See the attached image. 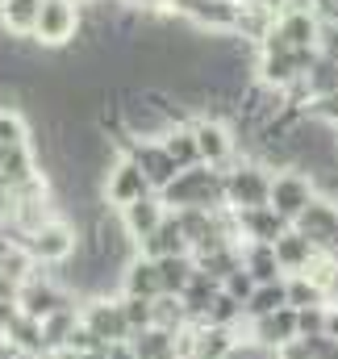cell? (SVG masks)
<instances>
[{
	"label": "cell",
	"instance_id": "cell-20",
	"mask_svg": "<svg viewBox=\"0 0 338 359\" xmlns=\"http://www.w3.org/2000/svg\"><path fill=\"white\" fill-rule=\"evenodd\" d=\"M243 268L251 271L259 284H276V280H284L271 243H243Z\"/></svg>",
	"mask_w": 338,
	"mask_h": 359
},
{
	"label": "cell",
	"instance_id": "cell-10",
	"mask_svg": "<svg viewBox=\"0 0 338 359\" xmlns=\"http://www.w3.org/2000/svg\"><path fill=\"white\" fill-rule=\"evenodd\" d=\"M168 205H163V196L159 192H151V196H142V201H134V205H126V209H117V217H121V226H126V234L142 247L163 222H168Z\"/></svg>",
	"mask_w": 338,
	"mask_h": 359
},
{
	"label": "cell",
	"instance_id": "cell-11",
	"mask_svg": "<svg viewBox=\"0 0 338 359\" xmlns=\"http://www.w3.org/2000/svg\"><path fill=\"white\" fill-rule=\"evenodd\" d=\"M247 339L263 343V347H271V351L288 347L292 339H301V334H297V309H292V305H284V309H276V313H267V318L247 322Z\"/></svg>",
	"mask_w": 338,
	"mask_h": 359
},
{
	"label": "cell",
	"instance_id": "cell-33",
	"mask_svg": "<svg viewBox=\"0 0 338 359\" xmlns=\"http://www.w3.org/2000/svg\"><path fill=\"white\" fill-rule=\"evenodd\" d=\"M309 117H318V121H326V126H334V130H338V92L318 96V100L309 104Z\"/></svg>",
	"mask_w": 338,
	"mask_h": 359
},
{
	"label": "cell",
	"instance_id": "cell-32",
	"mask_svg": "<svg viewBox=\"0 0 338 359\" xmlns=\"http://www.w3.org/2000/svg\"><path fill=\"white\" fill-rule=\"evenodd\" d=\"M222 288H226V292H230L234 301H243V305H247V301L255 297V288H259V280H255V276H251L247 268H238L234 276H226V284H222Z\"/></svg>",
	"mask_w": 338,
	"mask_h": 359
},
{
	"label": "cell",
	"instance_id": "cell-34",
	"mask_svg": "<svg viewBox=\"0 0 338 359\" xmlns=\"http://www.w3.org/2000/svg\"><path fill=\"white\" fill-rule=\"evenodd\" d=\"M226 359H280V351H271V347H263V343H255V339L243 334V343H238Z\"/></svg>",
	"mask_w": 338,
	"mask_h": 359
},
{
	"label": "cell",
	"instance_id": "cell-36",
	"mask_svg": "<svg viewBox=\"0 0 338 359\" xmlns=\"http://www.w3.org/2000/svg\"><path fill=\"white\" fill-rule=\"evenodd\" d=\"M313 4H318V0H284V13H288V8H292V13H313Z\"/></svg>",
	"mask_w": 338,
	"mask_h": 359
},
{
	"label": "cell",
	"instance_id": "cell-18",
	"mask_svg": "<svg viewBox=\"0 0 338 359\" xmlns=\"http://www.w3.org/2000/svg\"><path fill=\"white\" fill-rule=\"evenodd\" d=\"M130 347H134V359H180V334L151 326V330H138Z\"/></svg>",
	"mask_w": 338,
	"mask_h": 359
},
{
	"label": "cell",
	"instance_id": "cell-1",
	"mask_svg": "<svg viewBox=\"0 0 338 359\" xmlns=\"http://www.w3.org/2000/svg\"><path fill=\"white\" fill-rule=\"evenodd\" d=\"M159 196H163V205L171 213H180V209H213V213L230 209L226 205V172H217L209 163H201L192 172H180L175 184L168 192H159Z\"/></svg>",
	"mask_w": 338,
	"mask_h": 359
},
{
	"label": "cell",
	"instance_id": "cell-35",
	"mask_svg": "<svg viewBox=\"0 0 338 359\" xmlns=\"http://www.w3.org/2000/svg\"><path fill=\"white\" fill-rule=\"evenodd\" d=\"M326 339H334V343H338V305L326 309Z\"/></svg>",
	"mask_w": 338,
	"mask_h": 359
},
{
	"label": "cell",
	"instance_id": "cell-3",
	"mask_svg": "<svg viewBox=\"0 0 338 359\" xmlns=\"http://www.w3.org/2000/svg\"><path fill=\"white\" fill-rule=\"evenodd\" d=\"M271 176L276 172L263 168V163H255V159H234L226 168V205L234 213L271 205Z\"/></svg>",
	"mask_w": 338,
	"mask_h": 359
},
{
	"label": "cell",
	"instance_id": "cell-2",
	"mask_svg": "<svg viewBox=\"0 0 338 359\" xmlns=\"http://www.w3.org/2000/svg\"><path fill=\"white\" fill-rule=\"evenodd\" d=\"M80 247H84V234L67 217H55V222H46L42 230H34L25 238V251H29V259L38 268H63L67 259L80 255Z\"/></svg>",
	"mask_w": 338,
	"mask_h": 359
},
{
	"label": "cell",
	"instance_id": "cell-7",
	"mask_svg": "<svg viewBox=\"0 0 338 359\" xmlns=\"http://www.w3.org/2000/svg\"><path fill=\"white\" fill-rule=\"evenodd\" d=\"M84 25V13L76 0H42V17H38V29H34V42L38 46H67Z\"/></svg>",
	"mask_w": 338,
	"mask_h": 359
},
{
	"label": "cell",
	"instance_id": "cell-26",
	"mask_svg": "<svg viewBox=\"0 0 338 359\" xmlns=\"http://www.w3.org/2000/svg\"><path fill=\"white\" fill-rule=\"evenodd\" d=\"M288 305L292 309H313V305H334L330 292L305 271V276H288Z\"/></svg>",
	"mask_w": 338,
	"mask_h": 359
},
{
	"label": "cell",
	"instance_id": "cell-4",
	"mask_svg": "<svg viewBox=\"0 0 338 359\" xmlns=\"http://www.w3.org/2000/svg\"><path fill=\"white\" fill-rule=\"evenodd\" d=\"M313 201H318V184H313L309 172L284 168V172L271 176V209H276L288 226H297V217H301Z\"/></svg>",
	"mask_w": 338,
	"mask_h": 359
},
{
	"label": "cell",
	"instance_id": "cell-41",
	"mask_svg": "<svg viewBox=\"0 0 338 359\" xmlns=\"http://www.w3.org/2000/svg\"><path fill=\"white\" fill-rule=\"evenodd\" d=\"M334 305H338V301H334Z\"/></svg>",
	"mask_w": 338,
	"mask_h": 359
},
{
	"label": "cell",
	"instance_id": "cell-13",
	"mask_svg": "<svg viewBox=\"0 0 338 359\" xmlns=\"http://www.w3.org/2000/svg\"><path fill=\"white\" fill-rule=\"evenodd\" d=\"M130 159L147 172V180H151L155 192H168L171 184H175V176H180V168H175V159L168 155L163 142H138V147L130 151Z\"/></svg>",
	"mask_w": 338,
	"mask_h": 359
},
{
	"label": "cell",
	"instance_id": "cell-28",
	"mask_svg": "<svg viewBox=\"0 0 338 359\" xmlns=\"http://www.w3.org/2000/svg\"><path fill=\"white\" fill-rule=\"evenodd\" d=\"M155 326H159V330H171V334H184V330L192 326L180 297H168V292H163V297L155 301Z\"/></svg>",
	"mask_w": 338,
	"mask_h": 359
},
{
	"label": "cell",
	"instance_id": "cell-27",
	"mask_svg": "<svg viewBox=\"0 0 338 359\" xmlns=\"http://www.w3.org/2000/svg\"><path fill=\"white\" fill-rule=\"evenodd\" d=\"M159 271H163V292L168 297H184V288L196 276V259L192 255H171V259H159Z\"/></svg>",
	"mask_w": 338,
	"mask_h": 359
},
{
	"label": "cell",
	"instance_id": "cell-40",
	"mask_svg": "<svg viewBox=\"0 0 338 359\" xmlns=\"http://www.w3.org/2000/svg\"><path fill=\"white\" fill-rule=\"evenodd\" d=\"M0 339H4V334H0Z\"/></svg>",
	"mask_w": 338,
	"mask_h": 359
},
{
	"label": "cell",
	"instance_id": "cell-15",
	"mask_svg": "<svg viewBox=\"0 0 338 359\" xmlns=\"http://www.w3.org/2000/svg\"><path fill=\"white\" fill-rule=\"evenodd\" d=\"M121 292H126V297L159 301V297H163V271H159V259L138 255V259L126 268V276H121Z\"/></svg>",
	"mask_w": 338,
	"mask_h": 359
},
{
	"label": "cell",
	"instance_id": "cell-16",
	"mask_svg": "<svg viewBox=\"0 0 338 359\" xmlns=\"http://www.w3.org/2000/svg\"><path fill=\"white\" fill-rule=\"evenodd\" d=\"M147 259H171V255H192V243H188V234H184V226H180V217L168 213V222L138 247Z\"/></svg>",
	"mask_w": 338,
	"mask_h": 359
},
{
	"label": "cell",
	"instance_id": "cell-12",
	"mask_svg": "<svg viewBox=\"0 0 338 359\" xmlns=\"http://www.w3.org/2000/svg\"><path fill=\"white\" fill-rule=\"evenodd\" d=\"M271 247H276V259H280V271H284V276H305V271L322 259V251H318V247L297 230V226H292V230H284Z\"/></svg>",
	"mask_w": 338,
	"mask_h": 359
},
{
	"label": "cell",
	"instance_id": "cell-31",
	"mask_svg": "<svg viewBox=\"0 0 338 359\" xmlns=\"http://www.w3.org/2000/svg\"><path fill=\"white\" fill-rule=\"evenodd\" d=\"M326 309H330V305L297 309V334H301V339H322V334H326Z\"/></svg>",
	"mask_w": 338,
	"mask_h": 359
},
{
	"label": "cell",
	"instance_id": "cell-8",
	"mask_svg": "<svg viewBox=\"0 0 338 359\" xmlns=\"http://www.w3.org/2000/svg\"><path fill=\"white\" fill-rule=\"evenodd\" d=\"M80 313H84V326L104 343V347L130 343V339H134V330H130V322H126V309H121V297H96V301H84Z\"/></svg>",
	"mask_w": 338,
	"mask_h": 359
},
{
	"label": "cell",
	"instance_id": "cell-37",
	"mask_svg": "<svg viewBox=\"0 0 338 359\" xmlns=\"http://www.w3.org/2000/svg\"><path fill=\"white\" fill-rule=\"evenodd\" d=\"M0 359H29V355H25V351H17L8 339H0Z\"/></svg>",
	"mask_w": 338,
	"mask_h": 359
},
{
	"label": "cell",
	"instance_id": "cell-22",
	"mask_svg": "<svg viewBox=\"0 0 338 359\" xmlns=\"http://www.w3.org/2000/svg\"><path fill=\"white\" fill-rule=\"evenodd\" d=\"M84 326V313H80V305H72V309H59L55 318H46L42 322V334H46V351H67V343H72V334Z\"/></svg>",
	"mask_w": 338,
	"mask_h": 359
},
{
	"label": "cell",
	"instance_id": "cell-29",
	"mask_svg": "<svg viewBox=\"0 0 338 359\" xmlns=\"http://www.w3.org/2000/svg\"><path fill=\"white\" fill-rule=\"evenodd\" d=\"M0 147H29V121L21 109H0Z\"/></svg>",
	"mask_w": 338,
	"mask_h": 359
},
{
	"label": "cell",
	"instance_id": "cell-30",
	"mask_svg": "<svg viewBox=\"0 0 338 359\" xmlns=\"http://www.w3.org/2000/svg\"><path fill=\"white\" fill-rule=\"evenodd\" d=\"M121 309H126V322H130L134 334L155 326V301H147V297H126V292H121Z\"/></svg>",
	"mask_w": 338,
	"mask_h": 359
},
{
	"label": "cell",
	"instance_id": "cell-17",
	"mask_svg": "<svg viewBox=\"0 0 338 359\" xmlns=\"http://www.w3.org/2000/svg\"><path fill=\"white\" fill-rule=\"evenodd\" d=\"M238 230H243V243H276L284 230H292L271 205H263V209H243L238 213Z\"/></svg>",
	"mask_w": 338,
	"mask_h": 359
},
{
	"label": "cell",
	"instance_id": "cell-25",
	"mask_svg": "<svg viewBox=\"0 0 338 359\" xmlns=\"http://www.w3.org/2000/svg\"><path fill=\"white\" fill-rule=\"evenodd\" d=\"M284 305H288V276L276 280V284H259V288H255V297L247 301V322L267 318V313H276V309H284Z\"/></svg>",
	"mask_w": 338,
	"mask_h": 359
},
{
	"label": "cell",
	"instance_id": "cell-39",
	"mask_svg": "<svg viewBox=\"0 0 338 359\" xmlns=\"http://www.w3.org/2000/svg\"><path fill=\"white\" fill-rule=\"evenodd\" d=\"M4 8H8V0H0V13H4Z\"/></svg>",
	"mask_w": 338,
	"mask_h": 359
},
{
	"label": "cell",
	"instance_id": "cell-21",
	"mask_svg": "<svg viewBox=\"0 0 338 359\" xmlns=\"http://www.w3.org/2000/svg\"><path fill=\"white\" fill-rule=\"evenodd\" d=\"M4 339H8L17 351H25L29 359L46 355V334H42V322H34V318H25V313H17V318L8 322Z\"/></svg>",
	"mask_w": 338,
	"mask_h": 359
},
{
	"label": "cell",
	"instance_id": "cell-9",
	"mask_svg": "<svg viewBox=\"0 0 338 359\" xmlns=\"http://www.w3.org/2000/svg\"><path fill=\"white\" fill-rule=\"evenodd\" d=\"M297 230L322 251V255H330L338 243V205L334 201H326V196H318L301 217H297Z\"/></svg>",
	"mask_w": 338,
	"mask_h": 359
},
{
	"label": "cell",
	"instance_id": "cell-24",
	"mask_svg": "<svg viewBox=\"0 0 338 359\" xmlns=\"http://www.w3.org/2000/svg\"><path fill=\"white\" fill-rule=\"evenodd\" d=\"M163 147H168V155L175 159V168H180V172H192V168H201V147H196V134H192V126H175L168 138H163Z\"/></svg>",
	"mask_w": 338,
	"mask_h": 359
},
{
	"label": "cell",
	"instance_id": "cell-14",
	"mask_svg": "<svg viewBox=\"0 0 338 359\" xmlns=\"http://www.w3.org/2000/svg\"><path fill=\"white\" fill-rule=\"evenodd\" d=\"M276 34L292 46V50H318V38H322V21L318 13H280L276 21Z\"/></svg>",
	"mask_w": 338,
	"mask_h": 359
},
{
	"label": "cell",
	"instance_id": "cell-38",
	"mask_svg": "<svg viewBox=\"0 0 338 359\" xmlns=\"http://www.w3.org/2000/svg\"><path fill=\"white\" fill-rule=\"evenodd\" d=\"M8 251H13V243H8V238H4V234H0V264H4V259H8Z\"/></svg>",
	"mask_w": 338,
	"mask_h": 359
},
{
	"label": "cell",
	"instance_id": "cell-23",
	"mask_svg": "<svg viewBox=\"0 0 338 359\" xmlns=\"http://www.w3.org/2000/svg\"><path fill=\"white\" fill-rule=\"evenodd\" d=\"M192 259H196L201 271H209V276H217V280L226 284V276H234V271L243 268V243H226V247L201 251V255H192Z\"/></svg>",
	"mask_w": 338,
	"mask_h": 359
},
{
	"label": "cell",
	"instance_id": "cell-5",
	"mask_svg": "<svg viewBox=\"0 0 338 359\" xmlns=\"http://www.w3.org/2000/svg\"><path fill=\"white\" fill-rule=\"evenodd\" d=\"M155 188H151V180L147 172L130 159V155H121L109 172H104V184H100V196H104V205L117 213V209H126V205H134V201H142V196H151Z\"/></svg>",
	"mask_w": 338,
	"mask_h": 359
},
{
	"label": "cell",
	"instance_id": "cell-19",
	"mask_svg": "<svg viewBox=\"0 0 338 359\" xmlns=\"http://www.w3.org/2000/svg\"><path fill=\"white\" fill-rule=\"evenodd\" d=\"M42 17V0H8V8L0 13V29L13 38H34Z\"/></svg>",
	"mask_w": 338,
	"mask_h": 359
},
{
	"label": "cell",
	"instance_id": "cell-6",
	"mask_svg": "<svg viewBox=\"0 0 338 359\" xmlns=\"http://www.w3.org/2000/svg\"><path fill=\"white\" fill-rule=\"evenodd\" d=\"M192 134H196V147H201V163L226 172V168L238 159V138H234V130H230L222 117L201 113V117L192 121Z\"/></svg>",
	"mask_w": 338,
	"mask_h": 359
}]
</instances>
